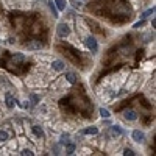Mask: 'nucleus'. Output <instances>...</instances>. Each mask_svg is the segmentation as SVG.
Wrapping results in <instances>:
<instances>
[{
	"label": "nucleus",
	"instance_id": "f257e3e1",
	"mask_svg": "<svg viewBox=\"0 0 156 156\" xmlns=\"http://www.w3.org/2000/svg\"><path fill=\"white\" fill-rule=\"evenodd\" d=\"M86 45H87V48L92 51V53H97L98 51V44H97V41H95V37H92V36H87L86 37Z\"/></svg>",
	"mask_w": 156,
	"mask_h": 156
},
{
	"label": "nucleus",
	"instance_id": "f03ea898",
	"mask_svg": "<svg viewBox=\"0 0 156 156\" xmlns=\"http://www.w3.org/2000/svg\"><path fill=\"white\" fill-rule=\"evenodd\" d=\"M56 33L59 37H67L70 34V28H69V25L67 23H59L58 25V28H56Z\"/></svg>",
	"mask_w": 156,
	"mask_h": 156
},
{
	"label": "nucleus",
	"instance_id": "7ed1b4c3",
	"mask_svg": "<svg viewBox=\"0 0 156 156\" xmlns=\"http://www.w3.org/2000/svg\"><path fill=\"white\" fill-rule=\"evenodd\" d=\"M131 136H133V139H134L136 142H139V144H140V142H144V140H145V134L142 133L140 129H134Z\"/></svg>",
	"mask_w": 156,
	"mask_h": 156
},
{
	"label": "nucleus",
	"instance_id": "20e7f679",
	"mask_svg": "<svg viewBox=\"0 0 156 156\" xmlns=\"http://www.w3.org/2000/svg\"><path fill=\"white\" fill-rule=\"evenodd\" d=\"M125 119L126 120H136L137 119V112L136 111H133V109H128V111H125Z\"/></svg>",
	"mask_w": 156,
	"mask_h": 156
},
{
	"label": "nucleus",
	"instance_id": "39448f33",
	"mask_svg": "<svg viewBox=\"0 0 156 156\" xmlns=\"http://www.w3.org/2000/svg\"><path fill=\"white\" fill-rule=\"evenodd\" d=\"M111 134H112V136H115V137H119V136H122V134H123V129H122L119 125H114V126L111 128Z\"/></svg>",
	"mask_w": 156,
	"mask_h": 156
},
{
	"label": "nucleus",
	"instance_id": "423d86ee",
	"mask_svg": "<svg viewBox=\"0 0 156 156\" xmlns=\"http://www.w3.org/2000/svg\"><path fill=\"white\" fill-rule=\"evenodd\" d=\"M5 100H6V106H8V108H14V105H16V98H14V97L9 95V94H6V95H5Z\"/></svg>",
	"mask_w": 156,
	"mask_h": 156
},
{
	"label": "nucleus",
	"instance_id": "0eeeda50",
	"mask_svg": "<svg viewBox=\"0 0 156 156\" xmlns=\"http://www.w3.org/2000/svg\"><path fill=\"white\" fill-rule=\"evenodd\" d=\"M53 69L56 70V72H61V70H64V62L62 61H59V59H56V61H53Z\"/></svg>",
	"mask_w": 156,
	"mask_h": 156
},
{
	"label": "nucleus",
	"instance_id": "6e6552de",
	"mask_svg": "<svg viewBox=\"0 0 156 156\" xmlns=\"http://www.w3.org/2000/svg\"><path fill=\"white\" fill-rule=\"evenodd\" d=\"M55 6L58 11H64L66 9V0H55Z\"/></svg>",
	"mask_w": 156,
	"mask_h": 156
},
{
	"label": "nucleus",
	"instance_id": "1a4fd4ad",
	"mask_svg": "<svg viewBox=\"0 0 156 156\" xmlns=\"http://www.w3.org/2000/svg\"><path fill=\"white\" fill-rule=\"evenodd\" d=\"M66 80H67L70 84H75V83H76V75H75L73 72H67V73H66Z\"/></svg>",
	"mask_w": 156,
	"mask_h": 156
},
{
	"label": "nucleus",
	"instance_id": "9d476101",
	"mask_svg": "<svg viewBox=\"0 0 156 156\" xmlns=\"http://www.w3.org/2000/svg\"><path fill=\"white\" fill-rule=\"evenodd\" d=\"M97 133H98V128H97V126H89V128L84 129V134H92V136H94V134H97Z\"/></svg>",
	"mask_w": 156,
	"mask_h": 156
},
{
	"label": "nucleus",
	"instance_id": "9b49d317",
	"mask_svg": "<svg viewBox=\"0 0 156 156\" xmlns=\"http://www.w3.org/2000/svg\"><path fill=\"white\" fill-rule=\"evenodd\" d=\"M33 133H34V134H36L37 137H44V136H45L41 126H33Z\"/></svg>",
	"mask_w": 156,
	"mask_h": 156
},
{
	"label": "nucleus",
	"instance_id": "f8f14e48",
	"mask_svg": "<svg viewBox=\"0 0 156 156\" xmlns=\"http://www.w3.org/2000/svg\"><path fill=\"white\" fill-rule=\"evenodd\" d=\"M69 2H70L75 8H78V6H83V5L87 2V0H69Z\"/></svg>",
	"mask_w": 156,
	"mask_h": 156
},
{
	"label": "nucleus",
	"instance_id": "ddd939ff",
	"mask_svg": "<svg viewBox=\"0 0 156 156\" xmlns=\"http://www.w3.org/2000/svg\"><path fill=\"white\" fill-rule=\"evenodd\" d=\"M73 151H75V144H67L66 145V153L67 154H72Z\"/></svg>",
	"mask_w": 156,
	"mask_h": 156
},
{
	"label": "nucleus",
	"instance_id": "4468645a",
	"mask_svg": "<svg viewBox=\"0 0 156 156\" xmlns=\"http://www.w3.org/2000/svg\"><path fill=\"white\" fill-rule=\"evenodd\" d=\"M100 115H101V117H105V119H108V117H111L109 111H108V109H105V108H100Z\"/></svg>",
	"mask_w": 156,
	"mask_h": 156
},
{
	"label": "nucleus",
	"instance_id": "2eb2a0df",
	"mask_svg": "<svg viewBox=\"0 0 156 156\" xmlns=\"http://www.w3.org/2000/svg\"><path fill=\"white\" fill-rule=\"evenodd\" d=\"M12 59H14L16 62H23L25 61V56L22 53H17V55H14V58H12Z\"/></svg>",
	"mask_w": 156,
	"mask_h": 156
},
{
	"label": "nucleus",
	"instance_id": "dca6fc26",
	"mask_svg": "<svg viewBox=\"0 0 156 156\" xmlns=\"http://www.w3.org/2000/svg\"><path fill=\"white\" fill-rule=\"evenodd\" d=\"M150 14H154V8H150L148 11H145L144 14H142V19H145V17H148Z\"/></svg>",
	"mask_w": 156,
	"mask_h": 156
},
{
	"label": "nucleus",
	"instance_id": "f3484780",
	"mask_svg": "<svg viewBox=\"0 0 156 156\" xmlns=\"http://www.w3.org/2000/svg\"><path fill=\"white\" fill-rule=\"evenodd\" d=\"M20 154H22V156H33L34 153H33L31 150H27V148H25V150H22V151H20Z\"/></svg>",
	"mask_w": 156,
	"mask_h": 156
},
{
	"label": "nucleus",
	"instance_id": "a211bd4d",
	"mask_svg": "<svg viewBox=\"0 0 156 156\" xmlns=\"http://www.w3.org/2000/svg\"><path fill=\"white\" fill-rule=\"evenodd\" d=\"M123 154H125V156H134L136 153H134L131 148H125V150H123Z\"/></svg>",
	"mask_w": 156,
	"mask_h": 156
},
{
	"label": "nucleus",
	"instance_id": "6ab92c4d",
	"mask_svg": "<svg viewBox=\"0 0 156 156\" xmlns=\"http://www.w3.org/2000/svg\"><path fill=\"white\" fill-rule=\"evenodd\" d=\"M27 47H28V48H41V44H37V42H30V44H27Z\"/></svg>",
	"mask_w": 156,
	"mask_h": 156
},
{
	"label": "nucleus",
	"instance_id": "aec40b11",
	"mask_svg": "<svg viewBox=\"0 0 156 156\" xmlns=\"http://www.w3.org/2000/svg\"><path fill=\"white\" fill-rule=\"evenodd\" d=\"M50 8H51V11H53V16L58 17V9H56V6L53 5V2H50Z\"/></svg>",
	"mask_w": 156,
	"mask_h": 156
},
{
	"label": "nucleus",
	"instance_id": "412c9836",
	"mask_svg": "<svg viewBox=\"0 0 156 156\" xmlns=\"http://www.w3.org/2000/svg\"><path fill=\"white\" fill-rule=\"evenodd\" d=\"M6 139H8V133L0 129V140H6Z\"/></svg>",
	"mask_w": 156,
	"mask_h": 156
},
{
	"label": "nucleus",
	"instance_id": "4be33fe9",
	"mask_svg": "<svg viewBox=\"0 0 156 156\" xmlns=\"http://www.w3.org/2000/svg\"><path fill=\"white\" fill-rule=\"evenodd\" d=\"M67 139H69V134H62V136H61V142H62V144H66Z\"/></svg>",
	"mask_w": 156,
	"mask_h": 156
},
{
	"label": "nucleus",
	"instance_id": "5701e85b",
	"mask_svg": "<svg viewBox=\"0 0 156 156\" xmlns=\"http://www.w3.org/2000/svg\"><path fill=\"white\" fill-rule=\"evenodd\" d=\"M142 25H144V20H140V22H136V23H134V28H140Z\"/></svg>",
	"mask_w": 156,
	"mask_h": 156
}]
</instances>
